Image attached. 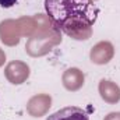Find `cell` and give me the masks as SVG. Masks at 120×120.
<instances>
[{"label":"cell","mask_w":120,"mask_h":120,"mask_svg":"<svg viewBox=\"0 0 120 120\" xmlns=\"http://www.w3.org/2000/svg\"><path fill=\"white\" fill-rule=\"evenodd\" d=\"M50 21L74 39H88L99 8L94 0H45Z\"/></svg>","instance_id":"obj_1"},{"label":"cell","mask_w":120,"mask_h":120,"mask_svg":"<svg viewBox=\"0 0 120 120\" xmlns=\"http://www.w3.org/2000/svg\"><path fill=\"white\" fill-rule=\"evenodd\" d=\"M46 120H90V116L85 110L77 106H67L57 110L56 113L48 116Z\"/></svg>","instance_id":"obj_2"},{"label":"cell","mask_w":120,"mask_h":120,"mask_svg":"<svg viewBox=\"0 0 120 120\" xmlns=\"http://www.w3.org/2000/svg\"><path fill=\"white\" fill-rule=\"evenodd\" d=\"M99 91L103 99H106L108 102H117L120 99V90L110 84V81H101L99 85Z\"/></svg>","instance_id":"obj_3"},{"label":"cell","mask_w":120,"mask_h":120,"mask_svg":"<svg viewBox=\"0 0 120 120\" xmlns=\"http://www.w3.org/2000/svg\"><path fill=\"white\" fill-rule=\"evenodd\" d=\"M17 1H18V0H0V6H1L3 8H10V7H13Z\"/></svg>","instance_id":"obj_4"},{"label":"cell","mask_w":120,"mask_h":120,"mask_svg":"<svg viewBox=\"0 0 120 120\" xmlns=\"http://www.w3.org/2000/svg\"><path fill=\"white\" fill-rule=\"evenodd\" d=\"M106 120H120V113H110Z\"/></svg>","instance_id":"obj_5"}]
</instances>
